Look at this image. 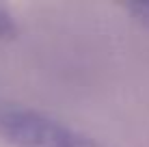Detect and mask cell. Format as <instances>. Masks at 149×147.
I'll return each instance as SVG.
<instances>
[{
	"label": "cell",
	"instance_id": "6da1fadb",
	"mask_svg": "<svg viewBox=\"0 0 149 147\" xmlns=\"http://www.w3.org/2000/svg\"><path fill=\"white\" fill-rule=\"evenodd\" d=\"M0 134L15 147H97L89 136L45 113L0 102Z\"/></svg>",
	"mask_w": 149,
	"mask_h": 147
},
{
	"label": "cell",
	"instance_id": "7a4b0ae2",
	"mask_svg": "<svg viewBox=\"0 0 149 147\" xmlns=\"http://www.w3.org/2000/svg\"><path fill=\"white\" fill-rule=\"evenodd\" d=\"M17 35V24L9 9L0 4V39H13Z\"/></svg>",
	"mask_w": 149,
	"mask_h": 147
},
{
	"label": "cell",
	"instance_id": "3957f363",
	"mask_svg": "<svg viewBox=\"0 0 149 147\" xmlns=\"http://www.w3.org/2000/svg\"><path fill=\"white\" fill-rule=\"evenodd\" d=\"M127 11L134 15V20L149 26V2H130L127 4Z\"/></svg>",
	"mask_w": 149,
	"mask_h": 147
}]
</instances>
